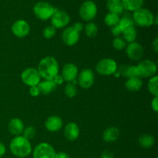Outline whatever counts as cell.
I'll return each mask as SVG.
<instances>
[{
  "mask_svg": "<svg viewBox=\"0 0 158 158\" xmlns=\"http://www.w3.org/2000/svg\"><path fill=\"white\" fill-rule=\"evenodd\" d=\"M64 94L69 98H73L74 97H76L77 94V89L75 85L72 84L71 83L66 84L64 88Z\"/></svg>",
  "mask_w": 158,
  "mask_h": 158,
  "instance_id": "4dcf8cb0",
  "label": "cell"
},
{
  "mask_svg": "<svg viewBox=\"0 0 158 158\" xmlns=\"http://www.w3.org/2000/svg\"><path fill=\"white\" fill-rule=\"evenodd\" d=\"M126 52L127 56L131 60L134 61H138L143 56L144 50L141 45L136 42H133L127 45L126 48Z\"/></svg>",
  "mask_w": 158,
  "mask_h": 158,
  "instance_id": "8fae6325",
  "label": "cell"
},
{
  "mask_svg": "<svg viewBox=\"0 0 158 158\" xmlns=\"http://www.w3.org/2000/svg\"><path fill=\"white\" fill-rule=\"evenodd\" d=\"M43 36L46 39H51L55 36L56 29L52 26H48L43 29Z\"/></svg>",
  "mask_w": 158,
  "mask_h": 158,
  "instance_id": "836d02e7",
  "label": "cell"
},
{
  "mask_svg": "<svg viewBox=\"0 0 158 158\" xmlns=\"http://www.w3.org/2000/svg\"><path fill=\"white\" fill-rule=\"evenodd\" d=\"M113 47L117 50H122L126 47V42L120 37H115L113 40Z\"/></svg>",
  "mask_w": 158,
  "mask_h": 158,
  "instance_id": "1f68e13d",
  "label": "cell"
},
{
  "mask_svg": "<svg viewBox=\"0 0 158 158\" xmlns=\"http://www.w3.org/2000/svg\"><path fill=\"white\" fill-rule=\"evenodd\" d=\"M98 32L97 25L94 23H89L85 26V33L89 38H94Z\"/></svg>",
  "mask_w": 158,
  "mask_h": 158,
  "instance_id": "f1b7e54d",
  "label": "cell"
},
{
  "mask_svg": "<svg viewBox=\"0 0 158 158\" xmlns=\"http://www.w3.org/2000/svg\"><path fill=\"white\" fill-rule=\"evenodd\" d=\"M119 27L120 28V29L122 30V32L125 30L127 28L131 27V26H134V21H133V19H131L129 16H124L122 17L121 19H120V21L118 23Z\"/></svg>",
  "mask_w": 158,
  "mask_h": 158,
  "instance_id": "f546056e",
  "label": "cell"
},
{
  "mask_svg": "<svg viewBox=\"0 0 158 158\" xmlns=\"http://www.w3.org/2000/svg\"><path fill=\"white\" fill-rule=\"evenodd\" d=\"M12 32L18 38H23L29 33L30 26H29V23L25 20H17L12 24Z\"/></svg>",
  "mask_w": 158,
  "mask_h": 158,
  "instance_id": "7c38bea8",
  "label": "cell"
},
{
  "mask_svg": "<svg viewBox=\"0 0 158 158\" xmlns=\"http://www.w3.org/2000/svg\"><path fill=\"white\" fill-rule=\"evenodd\" d=\"M52 81H53L56 85H60V84H62V83H63L64 80H63V78L62 77V76L59 75L58 74V75H57L56 77L53 79V80H52Z\"/></svg>",
  "mask_w": 158,
  "mask_h": 158,
  "instance_id": "f35d334b",
  "label": "cell"
},
{
  "mask_svg": "<svg viewBox=\"0 0 158 158\" xmlns=\"http://www.w3.org/2000/svg\"><path fill=\"white\" fill-rule=\"evenodd\" d=\"M78 75V69L73 63H66L62 69V77L64 81L71 83Z\"/></svg>",
  "mask_w": 158,
  "mask_h": 158,
  "instance_id": "9a60e30c",
  "label": "cell"
},
{
  "mask_svg": "<svg viewBox=\"0 0 158 158\" xmlns=\"http://www.w3.org/2000/svg\"><path fill=\"white\" fill-rule=\"evenodd\" d=\"M62 40L67 46H73L77 44L80 40V32H77L73 26H69L63 30L62 33Z\"/></svg>",
  "mask_w": 158,
  "mask_h": 158,
  "instance_id": "4fadbf2b",
  "label": "cell"
},
{
  "mask_svg": "<svg viewBox=\"0 0 158 158\" xmlns=\"http://www.w3.org/2000/svg\"><path fill=\"white\" fill-rule=\"evenodd\" d=\"M143 82L139 77H134L128 78L125 83V86L131 92H137L141 89Z\"/></svg>",
  "mask_w": 158,
  "mask_h": 158,
  "instance_id": "d6986e66",
  "label": "cell"
},
{
  "mask_svg": "<svg viewBox=\"0 0 158 158\" xmlns=\"http://www.w3.org/2000/svg\"><path fill=\"white\" fill-rule=\"evenodd\" d=\"M119 135H120L119 130L114 127H110L106 128L104 131L103 134V139L107 143H112L118 139Z\"/></svg>",
  "mask_w": 158,
  "mask_h": 158,
  "instance_id": "ffe728a7",
  "label": "cell"
},
{
  "mask_svg": "<svg viewBox=\"0 0 158 158\" xmlns=\"http://www.w3.org/2000/svg\"><path fill=\"white\" fill-rule=\"evenodd\" d=\"M21 79L23 83L29 86H37L41 82V77L38 70L32 67L24 69L21 74Z\"/></svg>",
  "mask_w": 158,
  "mask_h": 158,
  "instance_id": "9c48e42d",
  "label": "cell"
},
{
  "mask_svg": "<svg viewBox=\"0 0 158 158\" xmlns=\"http://www.w3.org/2000/svg\"><path fill=\"white\" fill-rule=\"evenodd\" d=\"M35 135V127L32 126L27 127L24 128L23 131V137L24 138L27 139V140H30L32 139Z\"/></svg>",
  "mask_w": 158,
  "mask_h": 158,
  "instance_id": "d6a6232c",
  "label": "cell"
},
{
  "mask_svg": "<svg viewBox=\"0 0 158 158\" xmlns=\"http://www.w3.org/2000/svg\"><path fill=\"white\" fill-rule=\"evenodd\" d=\"M56 9L46 2H39L34 6L33 12L41 20H47L52 17Z\"/></svg>",
  "mask_w": 158,
  "mask_h": 158,
  "instance_id": "277c9868",
  "label": "cell"
},
{
  "mask_svg": "<svg viewBox=\"0 0 158 158\" xmlns=\"http://www.w3.org/2000/svg\"><path fill=\"white\" fill-rule=\"evenodd\" d=\"M97 7L95 2L90 0L85 1L80 8V15L84 21H91L96 17Z\"/></svg>",
  "mask_w": 158,
  "mask_h": 158,
  "instance_id": "ba28073f",
  "label": "cell"
},
{
  "mask_svg": "<svg viewBox=\"0 0 158 158\" xmlns=\"http://www.w3.org/2000/svg\"><path fill=\"white\" fill-rule=\"evenodd\" d=\"M37 70L45 80H52L59 73V63L54 57L46 56L40 60Z\"/></svg>",
  "mask_w": 158,
  "mask_h": 158,
  "instance_id": "6da1fadb",
  "label": "cell"
},
{
  "mask_svg": "<svg viewBox=\"0 0 158 158\" xmlns=\"http://www.w3.org/2000/svg\"><path fill=\"white\" fill-rule=\"evenodd\" d=\"M151 106H152L153 110L157 113L158 111V97H154L151 102Z\"/></svg>",
  "mask_w": 158,
  "mask_h": 158,
  "instance_id": "8d00e7d4",
  "label": "cell"
},
{
  "mask_svg": "<svg viewBox=\"0 0 158 158\" xmlns=\"http://www.w3.org/2000/svg\"><path fill=\"white\" fill-rule=\"evenodd\" d=\"M80 135V128L77 123L69 122L64 128V136L68 140L73 141L77 140Z\"/></svg>",
  "mask_w": 158,
  "mask_h": 158,
  "instance_id": "2e32d148",
  "label": "cell"
},
{
  "mask_svg": "<svg viewBox=\"0 0 158 158\" xmlns=\"http://www.w3.org/2000/svg\"><path fill=\"white\" fill-rule=\"evenodd\" d=\"M120 75H123V77H138V72H137V66H120V71H119Z\"/></svg>",
  "mask_w": 158,
  "mask_h": 158,
  "instance_id": "d4e9b609",
  "label": "cell"
},
{
  "mask_svg": "<svg viewBox=\"0 0 158 158\" xmlns=\"http://www.w3.org/2000/svg\"><path fill=\"white\" fill-rule=\"evenodd\" d=\"M29 94H30V95L33 97H38V96L40 94V89H39L38 86H30V89H29Z\"/></svg>",
  "mask_w": 158,
  "mask_h": 158,
  "instance_id": "e575fe53",
  "label": "cell"
},
{
  "mask_svg": "<svg viewBox=\"0 0 158 158\" xmlns=\"http://www.w3.org/2000/svg\"><path fill=\"white\" fill-rule=\"evenodd\" d=\"M152 48L154 49V50L155 51V52H158V38H155V40L153 41L152 43Z\"/></svg>",
  "mask_w": 158,
  "mask_h": 158,
  "instance_id": "7bdbcfd3",
  "label": "cell"
},
{
  "mask_svg": "<svg viewBox=\"0 0 158 158\" xmlns=\"http://www.w3.org/2000/svg\"><path fill=\"white\" fill-rule=\"evenodd\" d=\"M133 21H134V23L139 26L149 27L154 24V15L148 9L140 8L134 12Z\"/></svg>",
  "mask_w": 158,
  "mask_h": 158,
  "instance_id": "3957f363",
  "label": "cell"
},
{
  "mask_svg": "<svg viewBox=\"0 0 158 158\" xmlns=\"http://www.w3.org/2000/svg\"><path fill=\"white\" fill-rule=\"evenodd\" d=\"M50 19L52 26L55 29H62V28L66 27L69 24V20H70L69 15H68L67 12L65 11L59 10L57 9H56L55 12Z\"/></svg>",
  "mask_w": 158,
  "mask_h": 158,
  "instance_id": "30bf717a",
  "label": "cell"
},
{
  "mask_svg": "<svg viewBox=\"0 0 158 158\" xmlns=\"http://www.w3.org/2000/svg\"><path fill=\"white\" fill-rule=\"evenodd\" d=\"M123 9L128 11H134L142 8L143 0H121Z\"/></svg>",
  "mask_w": 158,
  "mask_h": 158,
  "instance_id": "603a6c76",
  "label": "cell"
},
{
  "mask_svg": "<svg viewBox=\"0 0 158 158\" xmlns=\"http://www.w3.org/2000/svg\"><path fill=\"white\" fill-rule=\"evenodd\" d=\"M8 129L12 135H15L16 137V136H19L20 134H23V131L24 130V125L20 119L13 118L9 121V124H8Z\"/></svg>",
  "mask_w": 158,
  "mask_h": 158,
  "instance_id": "ac0fdd59",
  "label": "cell"
},
{
  "mask_svg": "<svg viewBox=\"0 0 158 158\" xmlns=\"http://www.w3.org/2000/svg\"><path fill=\"white\" fill-rule=\"evenodd\" d=\"M106 8L110 11V12L117 14V15L123 13V9H124L121 0H107Z\"/></svg>",
  "mask_w": 158,
  "mask_h": 158,
  "instance_id": "7402d4cb",
  "label": "cell"
},
{
  "mask_svg": "<svg viewBox=\"0 0 158 158\" xmlns=\"http://www.w3.org/2000/svg\"><path fill=\"white\" fill-rule=\"evenodd\" d=\"M120 19V18L119 15L112 13V12H109V13L106 14L104 18L105 24L108 26H110V27H114V26H117L118 24Z\"/></svg>",
  "mask_w": 158,
  "mask_h": 158,
  "instance_id": "4316f807",
  "label": "cell"
},
{
  "mask_svg": "<svg viewBox=\"0 0 158 158\" xmlns=\"http://www.w3.org/2000/svg\"><path fill=\"white\" fill-rule=\"evenodd\" d=\"M122 34H123V39H124L123 40L129 43L135 42L136 38H137V30H136V29L134 28V26H131V27L126 29L123 32H122Z\"/></svg>",
  "mask_w": 158,
  "mask_h": 158,
  "instance_id": "484cf974",
  "label": "cell"
},
{
  "mask_svg": "<svg viewBox=\"0 0 158 158\" xmlns=\"http://www.w3.org/2000/svg\"><path fill=\"white\" fill-rule=\"evenodd\" d=\"M73 27L74 29H75L77 31V32H80L82 30H83V25L81 23H76L75 24H74L73 26Z\"/></svg>",
  "mask_w": 158,
  "mask_h": 158,
  "instance_id": "60d3db41",
  "label": "cell"
},
{
  "mask_svg": "<svg viewBox=\"0 0 158 158\" xmlns=\"http://www.w3.org/2000/svg\"><path fill=\"white\" fill-rule=\"evenodd\" d=\"M148 90L154 97L158 96V77L154 76L148 81Z\"/></svg>",
  "mask_w": 158,
  "mask_h": 158,
  "instance_id": "83f0119b",
  "label": "cell"
},
{
  "mask_svg": "<svg viewBox=\"0 0 158 158\" xmlns=\"http://www.w3.org/2000/svg\"><path fill=\"white\" fill-rule=\"evenodd\" d=\"M56 151L53 147L48 143H40L32 151L33 158H55Z\"/></svg>",
  "mask_w": 158,
  "mask_h": 158,
  "instance_id": "8992f818",
  "label": "cell"
},
{
  "mask_svg": "<svg viewBox=\"0 0 158 158\" xmlns=\"http://www.w3.org/2000/svg\"><path fill=\"white\" fill-rule=\"evenodd\" d=\"M55 158H70L69 154L66 152H59L56 153Z\"/></svg>",
  "mask_w": 158,
  "mask_h": 158,
  "instance_id": "ab89813d",
  "label": "cell"
},
{
  "mask_svg": "<svg viewBox=\"0 0 158 158\" xmlns=\"http://www.w3.org/2000/svg\"><path fill=\"white\" fill-rule=\"evenodd\" d=\"M100 158H114V154L109 151H104L101 154Z\"/></svg>",
  "mask_w": 158,
  "mask_h": 158,
  "instance_id": "74e56055",
  "label": "cell"
},
{
  "mask_svg": "<svg viewBox=\"0 0 158 158\" xmlns=\"http://www.w3.org/2000/svg\"><path fill=\"white\" fill-rule=\"evenodd\" d=\"M6 146L3 144L2 142H0V157H3L6 154Z\"/></svg>",
  "mask_w": 158,
  "mask_h": 158,
  "instance_id": "b9f144b4",
  "label": "cell"
},
{
  "mask_svg": "<svg viewBox=\"0 0 158 158\" xmlns=\"http://www.w3.org/2000/svg\"><path fill=\"white\" fill-rule=\"evenodd\" d=\"M79 85L83 89L91 87L94 83V73L91 69H84L80 72L78 77Z\"/></svg>",
  "mask_w": 158,
  "mask_h": 158,
  "instance_id": "5bb4252c",
  "label": "cell"
},
{
  "mask_svg": "<svg viewBox=\"0 0 158 158\" xmlns=\"http://www.w3.org/2000/svg\"><path fill=\"white\" fill-rule=\"evenodd\" d=\"M138 143L141 148L148 149V148H151V147L154 146L155 140H154V137L150 134H143L139 138Z\"/></svg>",
  "mask_w": 158,
  "mask_h": 158,
  "instance_id": "cb8c5ba5",
  "label": "cell"
},
{
  "mask_svg": "<svg viewBox=\"0 0 158 158\" xmlns=\"http://www.w3.org/2000/svg\"><path fill=\"white\" fill-rule=\"evenodd\" d=\"M139 77H152L157 73V65L150 60L140 62L137 66Z\"/></svg>",
  "mask_w": 158,
  "mask_h": 158,
  "instance_id": "52a82bcc",
  "label": "cell"
},
{
  "mask_svg": "<svg viewBox=\"0 0 158 158\" xmlns=\"http://www.w3.org/2000/svg\"><path fill=\"white\" fill-rule=\"evenodd\" d=\"M37 86L40 89V94L47 95L55 90L57 85L52 80H44V81L40 82Z\"/></svg>",
  "mask_w": 158,
  "mask_h": 158,
  "instance_id": "44dd1931",
  "label": "cell"
},
{
  "mask_svg": "<svg viewBox=\"0 0 158 158\" xmlns=\"http://www.w3.org/2000/svg\"><path fill=\"white\" fill-rule=\"evenodd\" d=\"M117 64L113 59H103L96 65V70L99 74L103 76L113 75L117 70Z\"/></svg>",
  "mask_w": 158,
  "mask_h": 158,
  "instance_id": "5b68a950",
  "label": "cell"
},
{
  "mask_svg": "<svg viewBox=\"0 0 158 158\" xmlns=\"http://www.w3.org/2000/svg\"><path fill=\"white\" fill-rule=\"evenodd\" d=\"M45 127L50 132H56L63 127V120L58 116H51L46 120Z\"/></svg>",
  "mask_w": 158,
  "mask_h": 158,
  "instance_id": "e0dca14e",
  "label": "cell"
},
{
  "mask_svg": "<svg viewBox=\"0 0 158 158\" xmlns=\"http://www.w3.org/2000/svg\"><path fill=\"white\" fill-rule=\"evenodd\" d=\"M111 32H112V34L114 35V36H117V37L119 36V35L123 32L121 29H120V28L119 27L118 24H117V26L112 27V29H111Z\"/></svg>",
  "mask_w": 158,
  "mask_h": 158,
  "instance_id": "d590c367",
  "label": "cell"
},
{
  "mask_svg": "<svg viewBox=\"0 0 158 158\" xmlns=\"http://www.w3.org/2000/svg\"><path fill=\"white\" fill-rule=\"evenodd\" d=\"M9 148L14 156L19 158L28 157L32 153V145L23 136H16L11 140Z\"/></svg>",
  "mask_w": 158,
  "mask_h": 158,
  "instance_id": "7a4b0ae2",
  "label": "cell"
}]
</instances>
